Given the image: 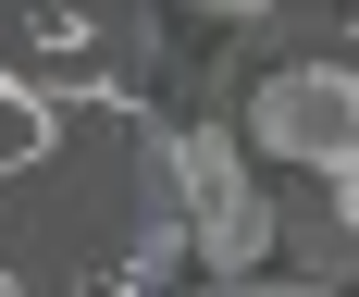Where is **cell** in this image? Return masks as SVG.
<instances>
[{"mask_svg": "<svg viewBox=\"0 0 359 297\" xmlns=\"http://www.w3.org/2000/svg\"><path fill=\"white\" fill-rule=\"evenodd\" d=\"M347 74H359V25H347Z\"/></svg>", "mask_w": 359, "mask_h": 297, "instance_id": "52a82bcc", "label": "cell"}, {"mask_svg": "<svg viewBox=\"0 0 359 297\" xmlns=\"http://www.w3.org/2000/svg\"><path fill=\"white\" fill-rule=\"evenodd\" d=\"M198 13H211V25H260L273 0H198Z\"/></svg>", "mask_w": 359, "mask_h": 297, "instance_id": "5b68a950", "label": "cell"}, {"mask_svg": "<svg viewBox=\"0 0 359 297\" xmlns=\"http://www.w3.org/2000/svg\"><path fill=\"white\" fill-rule=\"evenodd\" d=\"M186 235H198V260H211L223 285H248L260 260H273V186L248 174V148L223 137V124L186 137Z\"/></svg>", "mask_w": 359, "mask_h": 297, "instance_id": "7a4b0ae2", "label": "cell"}, {"mask_svg": "<svg viewBox=\"0 0 359 297\" xmlns=\"http://www.w3.org/2000/svg\"><path fill=\"white\" fill-rule=\"evenodd\" d=\"M273 248L297 260V272H347L359 285V223H347V198H323V186H273Z\"/></svg>", "mask_w": 359, "mask_h": 297, "instance_id": "3957f363", "label": "cell"}, {"mask_svg": "<svg viewBox=\"0 0 359 297\" xmlns=\"http://www.w3.org/2000/svg\"><path fill=\"white\" fill-rule=\"evenodd\" d=\"M248 137L273 148V161H297V174H334V161L359 148V74H347V50L273 62L248 87Z\"/></svg>", "mask_w": 359, "mask_h": 297, "instance_id": "6da1fadb", "label": "cell"}, {"mask_svg": "<svg viewBox=\"0 0 359 297\" xmlns=\"http://www.w3.org/2000/svg\"><path fill=\"white\" fill-rule=\"evenodd\" d=\"M334 13H347V25H359V0H334Z\"/></svg>", "mask_w": 359, "mask_h": 297, "instance_id": "ba28073f", "label": "cell"}, {"mask_svg": "<svg viewBox=\"0 0 359 297\" xmlns=\"http://www.w3.org/2000/svg\"><path fill=\"white\" fill-rule=\"evenodd\" d=\"M334 198H347V223H359V148H347V161H334Z\"/></svg>", "mask_w": 359, "mask_h": 297, "instance_id": "8992f818", "label": "cell"}, {"mask_svg": "<svg viewBox=\"0 0 359 297\" xmlns=\"http://www.w3.org/2000/svg\"><path fill=\"white\" fill-rule=\"evenodd\" d=\"M37 148H50V99H37V87H13V74H0V174H25Z\"/></svg>", "mask_w": 359, "mask_h": 297, "instance_id": "277c9868", "label": "cell"}]
</instances>
